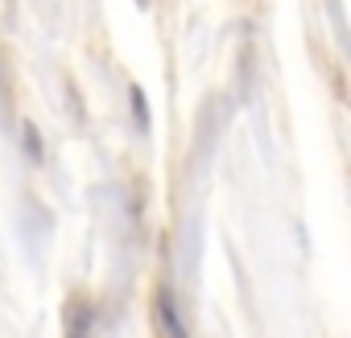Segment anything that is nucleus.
<instances>
[{
	"instance_id": "nucleus-1",
	"label": "nucleus",
	"mask_w": 351,
	"mask_h": 338,
	"mask_svg": "<svg viewBox=\"0 0 351 338\" xmlns=\"http://www.w3.org/2000/svg\"><path fill=\"white\" fill-rule=\"evenodd\" d=\"M157 322H161L165 338H191V330H186V322H182V309H178V301H173L169 289L157 293Z\"/></svg>"
}]
</instances>
